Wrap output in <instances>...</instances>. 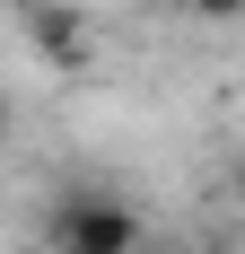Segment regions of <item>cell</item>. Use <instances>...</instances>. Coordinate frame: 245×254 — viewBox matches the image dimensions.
Listing matches in <instances>:
<instances>
[{"instance_id": "6da1fadb", "label": "cell", "mask_w": 245, "mask_h": 254, "mask_svg": "<svg viewBox=\"0 0 245 254\" xmlns=\"http://www.w3.org/2000/svg\"><path fill=\"white\" fill-rule=\"evenodd\" d=\"M44 254H149V219L122 193H61L44 219Z\"/></svg>"}, {"instance_id": "7a4b0ae2", "label": "cell", "mask_w": 245, "mask_h": 254, "mask_svg": "<svg viewBox=\"0 0 245 254\" xmlns=\"http://www.w3.org/2000/svg\"><path fill=\"white\" fill-rule=\"evenodd\" d=\"M26 26H35V44L53 62H88V18L79 9H44V0H26Z\"/></svg>"}, {"instance_id": "3957f363", "label": "cell", "mask_w": 245, "mask_h": 254, "mask_svg": "<svg viewBox=\"0 0 245 254\" xmlns=\"http://www.w3.org/2000/svg\"><path fill=\"white\" fill-rule=\"evenodd\" d=\"M184 18H210V26H228V18H245V0H184Z\"/></svg>"}, {"instance_id": "277c9868", "label": "cell", "mask_w": 245, "mask_h": 254, "mask_svg": "<svg viewBox=\"0 0 245 254\" xmlns=\"http://www.w3.org/2000/svg\"><path fill=\"white\" fill-rule=\"evenodd\" d=\"M158 9H175V18H184V0H158Z\"/></svg>"}, {"instance_id": "5b68a950", "label": "cell", "mask_w": 245, "mask_h": 254, "mask_svg": "<svg viewBox=\"0 0 245 254\" xmlns=\"http://www.w3.org/2000/svg\"><path fill=\"white\" fill-rule=\"evenodd\" d=\"M228 254H245V246H228Z\"/></svg>"}]
</instances>
